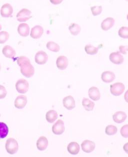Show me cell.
Instances as JSON below:
<instances>
[{
    "mask_svg": "<svg viewBox=\"0 0 128 157\" xmlns=\"http://www.w3.org/2000/svg\"><path fill=\"white\" fill-rule=\"evenodd\" d=\"M21 67V73L27 78H31L35 73V69L31 65L30 61L25 62L19 65Z\"/></svg>",
    "mask_w": 128,
    "mask_h": 157,
    "instance_id": "6da1fadb",
    "label": "cell"
},
{
    "mask_svg": "<svg viewBox=\"0 0 128 157\" xmlns=\"http://www.w3.org/2000/svg\"><path fill=\"white\" fill-rule=\"evenodd\" d=\"M5 147L6 151L9 154L14 155L17 153V151H18V143L15 139L10 138L6 141Z\"/></svg>",
    "mask_w": 128,
    "mask_h": 157,
    "instance_id": "7a4b0ae2",
    "label": "cell"
},
{
    "mask_svg": "<svg viewBox=\"0 0 128 157\" xmlns=\"http://www.w3.org/2000/svg\"><path fill=\"white\" fill-rule=\"evenodd\" d=\"M16 89L17 91L21 94H25L29 90V85L27 80L24 78L20 79L16 83Z\"/></svg>",
    "mask_w": 128,
    "mask_h": 157,
    "instance_id": "3957f363",
    "label": "cell"
},
{
    "mask_svg": "<svg viewBox=\"0 0 128 157\" xmlns=\"http://www.w3.org/2000/svg\"><path fill=\"white\" fill-rule=\"evenodd\" d=\"M32 12L27 9H23L19 12L17 15L18 21L20 22H24L28 21L32 17Z\"/></svg>",
    "mask_w": 128,
    "mask_h": 157,
    "instance_id": "277c9868",
    "label": "cell"
},
{
    "mask_svg": "<svg viewBox=\"0 0 128 157\" xmlns=\"http://www.w3.org/2000/svg\"><path fill=\"white\" fill-rule=\"evenodd\" d=\"M125 88V86L123 83H116L111 85L110 91L113 95L118 96L124 92Z\"/></svg>",
    "mask_w": 128,
    "mask_h": 157,
    "instance_id": "5b68a950",
    "label": "cell"
},
{
    "mask_svg": "<svg viewBox=\"0 0 128 157\" xmlns=\"http://www.w3.org/2000/svg\"><path fill=\"white\" fill-rule=\"evenodd\" d=\"M65 131V128L64 126V122L61 119H59L52 127V132L56 135H62Z\"/></svg>",
    "mask_w": 128,
    "mask_h": 157,
    "instance_id": "8992f818",
    "label": "cell"
},
{
    "mask_svg": "<svg viewBox=\"0 0 128 157\" xmlns=\"http://www.w3.org/2000/svg\"><path fill=\"white\" fill-rule=\"evenodd\" d=\"M13 13L12 6L8 3L3 5L1 9V15L4 18L12 17Z\"/></svg>",
    "mask_w": 128,
    "mask_h": 157,
    "instance_id": "52a82bcc",
    "label": "cell"
},
{
    "mask_svg": "<svg viewBox=\"0 0 128 157\" xmlns=\"http://www.w3.org/2000/svg\"><path fill=\"white\" fill-rule=\"evenodd\" d=\"M48 56L44 51H39L35 55V62L39 65H44L47 62Z\"/></svg>",
    "mask_w": 128,
    "mask_h": 157,
    "instance_id": "ba28073f",
    "label": "cell"
},
{
    "mask_svg": "<svg viewBox=\"0 0 128 157\" xmlns=\"http://www.w3.org/2000/svg\"><path fill=\"white\" fill-rule=\"evenodd\" d=\"M110 61L116 65H120L124 62V57L119 52H112L109 56Z\"/></svg>",
    "mask_w": 128,
    "mask_h": 157,
    "instance_id": "9c48e42d",
    "label": "cell"
},
{
    "mask_svg": "<svg viewBox=\"0 0 128 157\" xmlns=\"http://www.w3.org/2000/svg\"><path fill=\"white\" fill-rule=\"evenodd\" d=\"M95 144L94 142L89 140H85L81 144L82 149L84 152L87 153H91L95 149Z\"/></svg>",
    "mask_w": 128,
    "mask_h": 157,
    "instance_id": "30bf717a",
    "label": "cell"
},
{
    "mask_svg": "<svg viewBox=\"0 0 128 157\" xmlns=\"http://www.w3.org/2000/svg\"><path fill=\"white\" fill-rule=\"evenodd\" d=\"M43 33V28L41 26L37 25L32 28L30 36L33 39H39L42 36Z\"/></svg>",
    "mask_w": 128,
    "mask_h": 157,
    "instance_id": "8fae6325",
    "label": "cell"
},
{
    "mask_svg": "<svg viewBox=\"0 0 128 157\" xmlns=\"http://www.w3.org/2000/svg\"><path fill=\"white\" fill-rule=\"evenodd\" d=\"M68 59L64 56H59L56 61L57 67L61 70H65L68 66Z\"/></svg>",
    "mask_w": 128,
    "mask_h": 157,
    "instance_id": "7c38bea8",
    "label": "cell"
},
{
    "mask_svg": "<svg viewBox=\"0 0 128 157\" xmlns=\"http://www.w3.org/2000/svg\"><path fill=\"white\" fill-rule=\"evenodd\" d=\"M63 105L68 110H72L76 106L75 101L71 96H68L63 99Z\"/></svg>",
    "mask_w": 128,
    "mask_h": 157,
    "instance_id": "4fadbf2b",
    "label": "cell"
},
{
    "mask_svg": "<svg viewBox=\"0 0 128 157\" xmlns=\"http://www.w3.org/2000/svg\"><path fill=\"white\" fill-rule=\"evenodd\" d=\"M27 102L28 100L26 96H19L15 101V106L18 109H22L26 106Z\"/></svg>",
    "mask_w": 128,
    "mask_h": 157,
    "instance_id": "5bb4252c",
    "label": "cell"
},
{
    "mask_svg": "<svg viewBox=\"0 0 128 157\" xmlns=\"http://www.w3.org/2000/svg\"><path fill=\"white\" fill-rule=\"evenodd\" d=\"M115 24L114 19L112 17H108L103 20L101 23V28L104 31L109 30Z\"/></svg>",
    "mask_w": 128,
    "mask_h": 157,
    "instance_id": "9a60e30c",
    "label": "cell"
},
{
    "mask_svg": "<svg viewBox=\"0 0 128 157\" xmlns=\"http://www.w3.org/2000/svg\"><path fill=\"white\" fill-rule=\"evenodd\" d=\"M88 94L90 98L94 101H98L100 99V92L99 89L97 87H91L88 91Z\"/></svg>",
    "mask_w": 128,
    "mask_h": 157,
    "instance_id": "2e32d148",
    "label": "cell"
},
{
    "mask_svg": "<svg viewBox=\"0 0 128 157\" xmlns=\"http://www.w3.org/2000/svg\"><path fill=\"white\" fill-rule=\"evenodd\" d=\"M115 75L111 71L103 72L101 75V78L104 82L106 83H111L115 79Z\"/></svg>",
    "mask_w": 128,
    "mask_h": 157,
    "instance_id": "e0dca14e",
    "label": "cell"
},
{
    "mask_svg": "<svg viewBox=\"0 0 128 157\" xmlns=\"http://www.w3.org/2000/svg\"><path fill=\"white\" fill-rule=\"evenodd\" d=\"M127 114L123 111H118L113 115V121L117 124L124 122L127 118Z\"/></svg>",
    "mask_w": 128,
    "mask_h": 157,
    "instance_id": "ac0fdd59",
    "label": "cell"
},
{
    "mask_svg": "<svg viewBox=\"0 0 128 157\" xmlns=\"http://www.w3.org/2000/svg\"><path fill=\"white\" fill-rule=\"evenodd\" d=\"M18 32L21 36H28L30 33L29 26L26 23H21L18 27Z\"/></svg>",
    "mask_w": 128,
    "mask_h": 157,
    "instance_id": "d6986e66",
    "label": "cell"
},
{
    "mask_svg": "<svg viewBox=\"0 0 128 157\" xmlns=\"http://www.w3.org/2000/svg\"><path fill=\"white\" fill-rule=\"evenodd\" d=\"M48 146V140L45 136H42L39 137L37 142V147L40 151H44L47 149Z\"/></svg>",
    "mask_w": 128,
    "mask_h": 157,
    "instance_id": "ffe728a7",
    "label": "cell"
},
{
    "mask_svg": "<svg viewBox=\"0 0 128 157\" xmlns=\"http://www.w3.org/2000/svg\"><path fill=\"white\" fill-rule=\"evenodd\" d=\"M3 55L6 58L13 59L15 56L16 53L14 48L9 45H6L3 48L2 50Z\"/></svg>",
    "mask_w": 128,
    "mask_h": 157,
    "instance_id": "44dd1931",
    "label": "cell"
},
{
    "mask_svg": "<svg viewBox=\"0 0 128 157\" xmlns=\"http://www.w3.org/2000/svg\"><path fill=\"white\" fill-rule=\"evenodd\" d=\"M69 153L73 155L78 154L80 151V146L76 142H71L67 147Z\"/></svg>",
    "mask_w": 128,
    "mask_h": 157,
    "instance_id": "7402d4cb",
    "label": "cell"
},
{
    "mask_svg": "<svg viewBox=\"0 0 128 157\" xmlns=\"http://www.w3.org/2000/svg\"><path fill=\"white\" fill-rule=\"evenodd\" d=\"M58 113L57 111L54 110H50L46 113V118L48 122L52 124L57 119Z\"/></svg>",
    "mask_w": 128,
    "mask_h": 157,
    "instance_id": "603a6c76",
    "label": "cell"
},
{
    "mask_svg": "<svg viewBox=\"0 0 128 157\" xmlns=\"http://www.w3.org/2000/svg\"><path fill=\"white\" fill-rule=\"evenodd\" d=\"M95 103L93 102L90 101L88 98H84L83 99V106L86 111H92L95 107Z\"/></svg>",
    "mask_w": 128,
    "mask_h": 157,
    "instance_id": "cb8c5ba5",
    "label": "cell"
},
{
    "mask_svg": "<svg viewBox=\"0 0 128 157\" xmlns=\"http://www.w3.org/2000/svg\"><path fill=\"white\" fill-rule=\"evenodd\" d=\"M69 30L72 35L76 36L81 32V27L77 23H73L69 27Z\"/></svg>",
    "mask_w": 128,
    "mask_h": 157,
    "instance_id": "d4e9b609",
    "label": "cell"
},
{
    "mask_svg": "<svg viewBox=\"0 0 128 157\" xmlns=\"http://www.w3.org/2000/svg\"><path fill=\"white\" fill-rule=\"evenodd\" d=\"M9 133V128L6 124L0 122V139H4Z\"/></svg>",
    "mask_w": 128,
    "mask_h": 157,
    "instance_id": "484cf974",
    "label": "cell"
},
{
    "mask_svg": "<svg viewBox=\"0 0 128 157\" xmlns=\"http://www.w3.org/2000/svg\"><path fill=\"white\" fill-rule=\"evenodd\" d=\"M46 46L48 49L53 52H59L60 50V46L54 41H49L47 44Z\"/></svg>",
    "mask_w": 128,
    "mask_h": 157,
    "instance_id": "4316f807",
    "label": "cell"
},
{
    "mask_svg": "<svg viewBox=\"0 0 128 157\" xmlns=\"http://www.w3.org/2000/svg\"><path fill=\"white\" fill-rule=\"evenodd\" d=\"M85 51L88 55H94L98 53L99 48L91 44H88L85 46Z\"/></svg>",
    "mask_w": 128,
    "mask_h": 157,
    "instance_id": "83f0119b",
    "label": "cell"
},
{
    "mask_svg": "<svg viewBox=\"0 0 128 157\" xmlns=\"http://www.w3.org/2000/svg\"><path fill=\"white\" fill-rule=\"evenodd\" d=\"M118 129L117 127L113 125H110L107 126L105 129V132L108 136H113L117 133Z\"/></svg>",
    "mask_w": 128,
    "mask_h": 157,
    "instance_id": "f1b7e54d",
    "label": "cell"
},
{
    "mask_svg": "<svg viewBox=\"0 0 128 157\" xmlns=\"http://www.w3.org/2000/svg\"><path fill=\"white\" fill-rule=\"evenodd\" d=\"M119 36L124 39H128V27L123 26L120 28L118 31Z\"/></svg>",
    "mask_w": 128,
    "mask_h": 157,
    "instance_id": "f546056e",
    "label": "cell"
},
{
    "mask_svg": "<svg viewBox=\"0 0 128 157\" xmlns=\"http://www.w3.org/2000/svg\"><path fill=\"white\" fill-rule=\"evenodd\" d=\"M10 35L6 31H1L0 33V44H4L8 40Z\"/></svg>",
    "mask_w": 128,
    "mask_h": 157,
    "instance_id": "4dcf8cb0",
    "label": "cell"
},
{
    "mask_svg": "<svg viewBox=\"0 0 128 157\" xmlns=\"http://www.w3.org/2000/svg\"><path fill=\"white\" fill-rule=\"evenodd\" d=\"M91 10L92 11L93 15L96 16L100 15L101 13H102V11H103V9H102V6H95L91 7Z\"/></svg>",
    "mask_w": 128,
    "mask_h": 157,
    "instance_id": "1f68e13d",
    "label": "cell"
},
{
    "mask_svg": "<svg viewBox=\"0 0 128 157\" xmlns=\"http://www.w3.org/2000/svg\"><path fill=\"white\" fill-rule=\"evenodd\" d=\"M120 132L123 137L125 138L128 137V124L122 126L120 131Z\"/></svg>",
    "mask_w": 128,
    "mask_h": 157,
    "instance_id": "d6a6232c",
    "label": "cell"
},
{
    "mask_svg": "<svg viewBox=\"0 0 128 157\" xmlns=\"http://www.w3.org/2000/svg\"><path fill=\"white\" fill-rule=\"evenodd\" d=\"M7 92L4 86L0 85V99H4L7 95Z\"/></svg>",
    "mask_w": 128,
    "mask_h": 157,
    "instance_id": "836d02e7",
    "label": "cell"
},
{
    "mask_svg": "<svg viewBox=\"0 0 128 157\" xmlns=\"http://www.w3.org/2000/svg\"><path fill=\"white\" fill-rule=\"evenodd\" d=\"M119 48L120 52L123 55H126L128 52V46L120 45Z\"/></svg>",
    "mask_w": 128,
    "mask_h": 157,
    "instance_id": "e575fe53",
    "label": "cell"
},
{
    "mask_svg": "<svg viewBox=\"0 0 128 157\" xmlns=\"http://www.w3.org/2000/svg\"><path fill=\"white\" fill-rule=\"evenodd\" d=\"M51 3L54 5H59L63 2V0H50Z\"/></svg>",
    "mask_w": 128,
    "mask_h": 157,
    "instance_id": "d590c367",
    "label": "cell"
},
{
    "mask_svg": "<svg viewBox=\"0 0 128 157\" xmlns=\"http://www.w3.org/2000/svg\"><path fill=\"white\" fill-rule=\"evenodd\" d=\"M123 149H124V150L125 151L126 153H127L128 154V143L124 144Z\"/></svg>",
    "mask_w": 128,
    "mask_h": 157,
    "instance_id": "8d00e7d4",
    "label": "cell"
},
{
    "mask_svg": "<svg viewBox=\"0 0 128 157\" xmlns=\"http://www.w3.org/2000/svg\"><path fill=\"white\" fill-rule=\"evenodd\" d=\"M124 99L125 100V101H126V102L128 103V90H127L126 92L125 93V94L124 95Z\"/></svg>",
    "mask_w": 128,
    "mask_h": 157,
    "instance_id": "74e56055",
    "label": "cell"
},
{
    "mask_svg": "<svg viewBox=\"0 0 128 157\" xmlns=\"http://www.w3.org/2000/svg\"><path fill=\"white\" fill-rule=\"evenodd\" d=\"M2 29V25L0 24V30Z\"/></svg>",
    "mask_w": 128,
    "mask_h": 157,
    "instance_id": "f35d334b",
    "label": "cell"
},
{
    "mask_svg": "<svg viewBox=\"0 0 128 157\" xmlns=\"http://www.w3.org/2000/svg\"><path fill=\"white\" fill-rule=\"evenodd\" d=\"M1 70V65H0V71Z\"/></svg>",
    "mask_w": 128,
    "mask_h": 157,
    "instance_id": "ab89813d",
    "label": "cell"
},
{
    "mask_svg": "<svg viewBox=\"0 0 128 157\" xmlns=\"http://www.w3.org/2000/svg\"><path fill=\"white\" fill-rule=\"evenodd\" d=\"M127 19H128V15H127Z\"/></svg>",
    "mask_w": 128,
    "mask_h": 157,
    "instance_id": "60d3db41",
    "label": "cell"
},
{
    "mask_svg": "<svg viewBox=\"0 0 128 157\" xmlns=\"http://www.w3.org/2000/svg\"><path fill=\"white\" fill-rule=\"evenodd\" d=\"M0 117H1V114H0Z\"/></svg>",
    "mask_w": 128,
    "mask_h": 157,
    "instance_id": "b9f144b4",
    "label": "cell"
},
{
    "mask_svg": "<svg viewBox=\"0 0 128 157\" xmlns=\"http://www.w3.org/2000/svg\"><path fill=\"white\" fill-rule=\"evenodd\" d=\"M126 1H128V0H126Z\"/></svg>",
    "mask_w": 128,
    "mask_h": 157,
    "instance_id": "7bdbcfd3",
    "label": "cell"
}]
</instances>
